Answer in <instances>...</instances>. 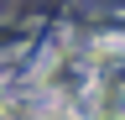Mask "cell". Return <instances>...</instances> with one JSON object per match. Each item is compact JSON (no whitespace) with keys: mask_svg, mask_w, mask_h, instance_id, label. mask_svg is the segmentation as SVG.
<instances>
[{"mask_svg":"<svg viewBox=\"0 0 125 120\" xmlns=\"http://www.w3.org/2000/svg\"><path fill=\"white\" fill-rule=\"evenodd\" d=\"M99 120H120V99H115V84L99 94Z\"/></svg>","mask_w":125,"mask_h":120,"instance_id":"cell-1","label":"cell"},{"mask_svg":"<svg viewBox=\"0 0 125 120\" xmlns=\"http://www.w3.org/2000/svg\"><path fill=\"white\" fill-rule=\"evenodd\" d=\"M42 120H78V115H62V110H57V115H42Z\"/></svg>","mask_w":125,"mask_h":120,"instance_id":"cell-2","label":"cell"}]
</instances>
